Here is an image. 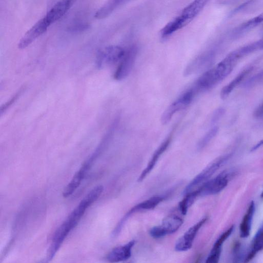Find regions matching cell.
<instances>
[{
    "label": "cell",
    "instance_id": "1",
    "mask_svg": "<svg viewBox=\"0 0 263 263\" xmlns=\"http://www.w3.org/2000/svg\"><path fill=\"white\" fill-rule=\"evenodd\" d=\"M238 60L230 53L215 67L205 72L191 90L195 94L212 88L232 72Z\"/></svg>",
    "mask_w": 263,
    "mask_h": 263
},
{
    "label": "cell",
    "instance_id": "2",
    "mask_svg": "<svg viewBox=\"0 0 263 263\" xmlns=\"http://www.w3.org/2000/svg\"><path fill=\"white\" fill-rule=\"evenodd\" d=\"M126 51L115 46L107 47L99 51L97 54L96 64L98 69H103L122 60Z\"/></svg>",
    "mask_w": 263,
    "mask_h": 263
},
{
    "label": "cell",
    "instance_id": "3",
    "mask_svg": "<svg viewBox=\"0 0 263 263\" xmlns=\"http://www.w3.org/2000/svg\"><path fill=\"white\" fill-rule=\"evenodd\" d=\"M210 0H194L184 8L181 14L174 19L179 29L188 25L198 15Z\"/></svg>",
    "mask_w": 263,
    "mask_h": 263
},
{
    "label": "cell",
    "instance_id": "4",
    "mask_svg": "<svg viewBox=\"0 0 263 263\" xmlns=\"http://www.w3.org/2000/svg\"><path fill=\"white\" fill-rule=\"evenodd\" d=\"M183 224V219L179 216L169 215L164 219L161 225L151 228L150 235L153 238H159L177 232Z\"/></svg>",
    "mask_w": 263,
    "mask_h": 263
},
{
    "label": "cell",
    "instance_id": "5",
    "mask_svg": "<svg viewBox=\"0 0 263 263\" xmlns=\"http://www.w3.org/2000/svg\"><path fill=\"white\" fill-rule=\"evenodd\" d=\"M228 156L218 158L207 166L200 173L196 176L187 185L184 191V194L186 195L192 191L194 188L199 184L205 183L210 179L216 171L221 167L222 164L227 159Z\"/></svg>",
    "mask_w": 263,
    "mask_h": 263
},
{
    "label": "cell",
    "instance_id": "6",
    "mask_svg": "<svg viewBox=\"0 0 263 263\" xmlns=\"http://www.w3.org/2000/svg\"><path fill=\"white\" fill-rule=\"evenodd\" d=\"M195 95L193 91L190 89L170 105L162 115L161 117L162 124L164 125L168 124L174 114L187 107L192 102Z\"/></svg>",
    "mask_w": 263,
    "mask_h": 263
},
{
    "label": "cell",
    "instance_id": "7",
    "mask_svg": "<svg viewBox=\"0 0 263 263\" xmlns=\"http://www.w3.org/2000/svg\"><path fill=\"white\" fill-rule=\"evenodd\" d=\"M137 54V48L136 46L131 47L126 51L114 74L115 80H122L127 78L134 67Z\"/></svg>",
    "mask_w": 263,
    "mask_h": 263
},
{
    "label": "cell",
    "instance_id": "8",
    "mask_svg": "<svg viewBox=\"0 0 263 263\" xmlns=\"http://www.w3.org/2000/svg\"><path fill=\"white\" fill-rule=\"evenodd\" d=\"M50 25L44 17L30 28L20 40L18 48L21 50L26 48L41 36L48 29Z\"/></svg>",
    "mask_w": 263,
    "mask_h": 263
},
{
    "label": "cell",
    "instance_id": "9",
    "mask_svg": "<svg viewBox=\"0 0 263 263\" xmlns=\"http://www.w3.org/2000/svg\"><path fill=\"white\" fill-rule=\"evenodd\" d=\"M228 182V175L223 173L215 178L206 182L197 191L199 196L216 194L226 188Z\"/></svg>",
    "mask_w": 263,
    "mask_h": 263
},
{
    "label": "cell",
    "instance_id": "10",
    "mask_svg": "<svg viewBox=\"0 0 263 263\" xmlns=\"http://www.w3.org/2000/svg\"><path fill=\"white\" fill-rule=\"evenodd\" d=\"M207 220V217H205L201 221L190 227L184 234L177 241L175 246L177 251H186L190 250L193 245L195 238L200 229Z\"/></svg>",
    "mask_w": 263,
    "mask_h": 263
},
{
    "label": "cell",
    "instance_id": "11",
    "mask_svg": "<svg viewBox=\"0 0 263 263\" xmlns=\"http://www.w3.org/2000/svg\"><path fill=\"white\" fill-rule=\"evenodd\" d=\"M75 2L74 0H60L54 5L45 17L50 26L67 13Z\"/></svg>",
    "mask_w": 263,
    "mask_h": 263
},
{
    "label": "cell",
    "instance_id": "12",
    "mask_svg": "<svg viewBox=\"0 0 263 263\" xmlns=\"http://www.w3.org/2000/svg\"><path fill=\"white\" fill-rule=\"evenodd\" d=\"M135 241L132 240L124 245L115 248L109 253L107 257V260L111 263L128 260L131 257L132 249L135 245Z\"/></svg>",
    "mask_w": 263,
    "mask_h": 263
},
{
    "label": "cell",
    "instance_id": "13",
    "mask_svg": "<svg viewBox=\"0 0 263 263\" xmlns=\"http://www.w3.org/2000/svg\"><path fill=\"white\" fill-rule=\"evenodd\" d=\"M171 139L172 136L168 137L165 140L163 141L162 143L155 152L154 154H153L150 160L148 163L147 166L140 175L138 179V182H140L143 181L152 171L153 168H154L161 155L167 150L170 145Z\"/></svg>",
    "mask_w": 263,
    "mask_h": 263
},
{
    "label": "cell",
    "instance_id": "14",
    "mask_svg": "<svg viewBox=\"0 0 263 263\" xmlns=\"http://www.w3.org/2000/svg\"><path fill=\"white\" fill-rule=\"evenodd\" d=\"M255 210V204L254 202H252L240 225V236L241 237L246 238L249 236Z\"/></svg>",
    "mask_w": 263,
    "mask_h": 263
},
{
    "label": "cell",
    "instance_id": "15",
    "mask_svg": "<svg viewBox=\"0 0 263 263\" xmlns=\"http://www.w3.org/2000/svg\"><path fill=\"white\" fill-rule=\"evenodd\" d=\"M86 174L87 173L81 168L76 173L63 191V196L65 198L71 195L79 187Z\"/></svg>",
    "mask_w": 263,
    "mask_h": 263
},
{
    "label": "cell",
    "instance_id": "16",
    "mask_svg": "<svg viewBox=\"0 0 263 263\" xmlns=\"http://www.w3.org/2000/svg\"><path fill=\"white\" fill-rule=\"evenodd\" d=\"M251 70V68H249L241 72L235 79L223 87L221 92V97L223 100H225L232 93L236 87L244 79Z\"/></svg>",
    "mask_w": 263,
    "mask_h": 263
},
{
    "label": "cell",
    "instance_id": "17",
    "mask_svg": "<svg viewBox=\"0 0 263 263\" xmlns=\"http://www.w3.org/2000/svg\"><path fill=\"white\" fill-rule=\"evenodd\" d=\"M123 3V0H108L103 6L97 11L95 18L98 20H102L107 17Z\"/></svg>",
    "mask_w": 263,
    "mask_h": 263
},
{
    "label": "cell",
    "instance_id": "18",
    "mask_svg": "<svg viewBox=\"0 0 263 263\" xmlns=\"http://www.w3.org/2000/svg\"><path fill=\"white\" fill-rule=\"evenodd\" d=\"M262 23H263V13L248 20L235 28L233 32L232 35L235 37L242 35L243 33L256 27Z\"/></svg>",
    "mask_w": 263,
    "mask_h": 263
},
{
    "label": "cell",
    "instance_id": "19",
    "mask_svg": "<svg viewBox=\"0 0 263 263\" xmlns=\"http://www.w3.org/2000/svg\"><path fill=\"white\" fill-rule=\"evenodd\" d=\"M263 249V225L259 229L255 235L251 248L248 256L245 259V262H248L253 259L259 251Z\"/></svg>",
    "mask_w": 263,
    "mask_h": 263
},
{
    "label": "cell",
    "instance_id": "20",
    "mask_svg": "<svg viewBox=\"0 0 263 263\" xmlns=\"http://www.w3.org/2000/svg\"><path fill=\"white\" fill-rule=\"evenodd\" d=\"M184 199L179 204V209L183 215L187 214L189 208L194 203L197 197L199 196L197 191H193L186 195Z\"/></svg>",
    "mask_w": 263,
    "mask_h": 263
},
{
    "label": "cell",
    "instance_id": "21",
    "mask_svg": "<svg viewBox=\"0 0 263 263\" xmlns=\"http://www.w3.org/2000/svg\"><path fill=\"white\" fill-rule=\"evenodd\" d=\"M218 131L217 127H214L208 131L199 142L198 145H197V149L200 150L205 148L216 135Z\"/></svg>",
    "mask_w": 263,
    "mask_h": 263
},
{
    "label": "cell",
    "instance_id": "22",
    "mask_svg": "<svg viewBox=\"0 0 263 263\" xmlns=\"http://www.w3.org/2000/svg\"><path fill=\"white\" fill-rule=\"evenodd\" d=\"M234 226H233L230 227L227 231L223 233L216 241L213 248L211 250L213 251H221L222 246L225 242V240L232 235L234 231Z\"/></svg>",
    "mask_w": 263,
    "mask_h": 263
},
{
    "label": "cell",
    "instance_id": "23",
    "mask_svg": "<svg viewBox=\"0 0 263 263\" xmlns=\"http://www.w3.org/2000/svg\"><path fill=\"white\" fill-rule=\"evenodd\" d=\"M23 90H20L18 92H17L12 98H10V100L4 105H3L1 109H0V113L2 115L7 109L10 107L14 103L18 100V98L20 96L22 93H23Z\"/></svg>",
    "mask_w": 263,
    "mask_h": 263
},
{
    "label": "cell",
    "instance_id": "24",
    "mask_svg": "<svg viewBox=\"0 0 263 263\" xmlns=\"http://www.w3.org/2000/svg\"><path fill=\"white\" fill-rule=\"evenodd\" d=\"M254 116L258 118L263 117V103L256 108Z\"/></svg>",
    "mask_w": 263,
    "mask_h": 263
},
{
    "label": "cell",
    "instance_id": "25",
    "mask_svg": "<svg viewBox=\"0 0 263 263\" xmlns=\"http://www.w3.org/2000/svg\"><path fill=\"white\" fill-rule=\"evenodd\" d=\"M223 113V109H218L214 113L211 120L212 123H215L220 118Z\"/></svg>",
    "mask_w": 263,
    "mask_h": 263
},
{
    "label": "cell",
    "instance_id": "26",
    "mask_svg": "<svg viewBox=\"0 0 263 263\" xmlns=\"http://www.w3.org/2000/svg\"><path fill=\"white\" fill-rule=\"evenodd\" d=\"M263 146V140L260 141L258 143L252 148L251 151H255L261 146Z\"/></svg>",
    "mask_w": 263,
    "mask_h": 263
},
{
    "label": "cell",
    "instance_id": "27",
    "mask_svg": "<svg viewBox=\"0 0 263 263\" xmlns=\"http://www.w3.org/2000/svg\"><path fill=\"white\" fill-rule=\"evenodd\" d=\"M261 196H262V197H263V192H262V194H261Z\"/></svg>",
    "mask_w": 263,
    "mask_h": 263
},
{
    "label": "cell",
    "instance_id": "28",
    "mask_svg": "<svg viewBox=\"0 0 263 263\" xmlns=\"http://www.w3.org/2000/svg\"><path fill=\"white\" fill-rule=\"evenodd\" d=\"M75 1H77V0H75Z\"/></svg>",
    "mask_w": 263,
    "mask_h": 263
}]
</instances>
